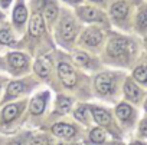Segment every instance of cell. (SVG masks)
<instances>
[{"label": "cell", "mask_w": 147, "mask_h": 145, "mask_svg": "<svg viewBox=\"0 0 147 145\" xmlns=\"http://www.w3.org/2000/svg\"><path fill=\"white\" fill-rule=\"evenodd\" d=\"M108 53L114 57H123L125 53H131L134 50V43L127 40V39H121V37H117V39H113L110 43H108Z\"/></svg>", "instance_id": "1"}, {"label": "cell", "mask_w": 147, "mask_h": 145, "mask_svg": "<svg viewBox=\"0 0 147 145\" xmlns=\"http://www.w3.org/2000/svg\"><path fill=\"white\" fill-rule=\"evenodd\" d=\"M58 74H59V78H61V81L63 82V85H65V86L72 88L74 85L77 84V75H75V70H74L68 63H65V62L59 63V66H58Z\"/></svg>", "instance_id": "2"}, {"label": "cell", "mask_w": 147, "mask_h": 145, "mask_svg": "<svg viewBox=\"0 0 147 145\" xmlns=\"http://www.w3.org/2000/svg\"><path fill=\"white\" fill-rule=\"evenodd\" d=\"M95 88L100 94L102 95H110L114 91V84H113V78L107 74L98 75L95 79Z\"/></svg>", "instance_id": "3"}, {"label": "cell", "mask_w": 147, "mask_h": 145, "mask_svg": "<svg viewBox=\"0 0 147 145\" xmlns=\"http://www.w3.org/2000/svg\"><path fill=\"white\" fill-rule=\"evenodd\" d=\"M59 35L65 40H72L77 35V25L72 19H63L59 25Z\"/></svg>", "instance_id": "4"}, {"label": "cell", "mask_w": 147, "mask_h": 145, "mask_svg": "<svg viewBox=\"0 0 147 145\" xmlns=\"http://www.w3.org/2000/svg\"><path fill=\"white\" fill-rule=\"evenodd\" d=\"M78 13H80V16H81L84 20H87V22H101V20H102L101 12H98V10L94 9V7H81V9L78 10Z\"/></svg>", "instance_id": "5"}, {"label": "cell", "mask_w": 147, "mask_h": 145, "mask_svg": "<svg viewBox=\"0 0 147 145\" xmlns=\"http://www.w3.org/2000/svg\"><path fill=\"white\" fill-rule=\"evenodd\" d=\"M45 30V23L40 15H33L29 23V32L32 36H40Z\"/></svg>", "instance_id": "6"}, {"label": "cell", "mask_w": 147, "mask_h": 145, "mask_svg": "<svg viewBox=\"0 0 147 145\" xmlns=\"http://www.w3.org/2000/svg\"><path fill=\"white\" fill-rule=\"evenodd\" d=\"M102 40V33L97 29H88L82 35V42L87 43L88 46H97Z\"/></svg>", "instance_id": "7"}, {"label": "cell", "mask_w": 147, "mask_h": 145, "mask_svg": "<svg viewBox=\"0 0 147 145\" xmlns=\"http://www.w3.org/2000/svg\"><path fill=\"white\" fill-rule=\"evenodd\" d=\"M52 131L56 136H61V138H69L75 134V128L68 124H56L52 126Z\"/></svg>", "instance_id": "8"}, {"label": "cell", "mask_w": 147, "mask_h": 145, "mask_svg": "<svg viewBox=\"0 0 147 145\" xmlns=\"http://www.w3.org/2000/svg\"><path fill=\"white\" fill-rule=\"evenodd\" d=\"M124 92H125L127 98L131 99L133 102H137V101L140 99V96H141L140 89H138L137 85H134L131 81H127V82H125V85H124Z\"/></svg>", "instance_id": "9"}, {"label": "cell", "mask_w": 147, "mask_h": 145, "mask_svg": "<svg viewBox=\"0 0 147 145\" xmlns=\"http://www.w3.org/2000/svg\"><path fill=\"white\" fill-rule=\"evenodd\" d=\"M45 104H46V95H39L35 99H32L30 102V111L33 115H39L43 112L45 109Z\"/></svg>", "instance_id": "10"}, {"label": "cell", "mask_w": 147, "mask_h": 145, "mask_svg": "<svg viewBox=\"0 0 147 145\" xmlns=\"http://www.w3.org/2000/svg\"><path fill=\"white\" fill-rule=\"evenodd\" d=\"M35 70L36 74L42 78H46L49 74H51V63L46 60V59H38L36 63H35Z\"/></svg>", "instance_id": "11"}, {"label": "cell", "mask_w": 147, "mask_h": 145, "mask_svg": "<svg viewBox=\"0 0 147 145\" xmlns=\"http://www.w3.org/2000/svg\"><path fill=\"white\" fill-rule=\"evenodd\" d=\"M127 12H128V5L125 2H117L113 5L111 7V15L115 17V19H123L127 16Z\"/></svg>", "instance_id": "12"}, {"label": "cell", "mask_w": 147, "mask_h": 145, "mask_svg": "<svg viewBox=\"0 0 147 145\" xmlns=\"http://www.w3.org/2000/svg\"><path fill=\"white\" fill-rule=\"evenodd\" d=\"M9 62L13 67H25L28 65V57L22 53H10L9 55Z\"/></svg>", "instance_id": "13"}, {"label": "cell", "mask_w": 147, "mask_h": 145, "mask_svg": "<svg viewBox=\"0 0 147 145\" xmlns=\"http://www.w3.org/2000/svg\"><path fill=\"white\" fill-rule=\"evenodd\" d=\"M91 111H92V115H94V118H95V121L98 122V124H101V125H107L108 122H110V114L105 111V109H101V108H91Z\"/></svg>", "instance_id": "14"}, {"label": "cell", "mask_w": 147, "mask_h": 145, "mask_svg": "<svg viewBox=\"0 0 147 145\" xmlns=\"http://www.w3.org/2000/svg\"><path fill=\"white\" fill-rule=\"evenodd\" d=\"M26 16H28V10L23 5H19L16 6L15 12H13V20L16 25H23L25 20H26Z\"/></svg>", "instance_id": "15"}, {"label": "cell", "mask_w": 147, "mask_h": 145, "mask_svg": "<svg viewBox=\"0 0 147 145\" xmlns=\"http://www.w3.org/2000/svg\"><path fill=\"white\" fill-rule=\"evenodd\" d=\"M45 2H46V5L43 6V15H45V17H46L48 20H53L55 16H56L58 9H56L55 3L51 2V0H45Z\"/></svg>", "instance_id": "16"}, {"label": "cell", "mask_w": 147, "mask_h": 145, "mask_svg": "<svg viewBox=\"0 0 147 145\" xmlns=\"http://www.w3.org/2000/svg\"><path fill=\"white\" fill-rule=\"evenodd\" d=\"M19 114V106L18 105H7L3 109V119L5 121H12L18 116Z\"/></svg>", "instance_id": "17"}, {"label": "cell", "mask_w": 147, "mask_h": 145, "mask_svg": "<svg viewBox=\"0 0 147 145\" xmlns=\"http://www.w3.org/2000/svg\"><path fill=\"white\" fill-rule=\"evenodd\" d=\"M115 114H117V116H118L120 119L125 121V119H128V116L131 115V108H130L127 104H120V105L117 106V109H115Z\"/></svg>", "instance_id": "18"}, {"label": "cell", "mask_w": 147, "mask_h": 145, "mask_svg": "<svg viewBox=\"0 0 147 145\" xmlns=\"http://www.w3.org/2000/svg\"><path fill=\"white\" fill-rule=\"evenodd\" d=\"M134 78L141 82V84H146L147 82V66H138L134 69Z\"/></svg>", "instance_id": "19"}, {"label": "cell", "mask_w": 147, "mask_h": 145, "mask_svg": "<svg viewBox=\"0 0 147 145\" xmlns=\"http://www.w3.org/2000/svg\"><path fill=\"white\" fill-rule=\"evenodd\" d=\"M23 91V84L22 82H12L7 88V95L9 96H18Z\"/></svg>", "instance_id": "20"}, {"label": "cell", "mask_w": 147, "mask_h": 145, "mask_svg": "<svg viewBox=\"0 0 147 145\" xmlns=\"http://www.w3.org/2000/svg\"><path fill=\"white\" fill-rule=\"evenodd\" d=\"M104 139H105V132L101 128H95L91 131V141L92 142L101 144V142H104Z\"/></svg>", "instance_id": "21"}, {"label": "cell", "mask_w": 147, "mask_h": 145, "mask_svg": "<svg viewBox=\"0 0 147 145\" xmlns=\"http://www.w3.org/2000/svg\"><path fill=\"white\" fill-rule=\"evenodd\" d=\"M71 106V99L66 96H59L58 98V108L61 112H66Z\"/></svg>", "instance_id": "22"}, {"label": "cell", "mask_w": 147, "mask_h": 145, "mask_svg": "<svg viewBox=\"0 0 147 145\" xmlns=\"http://www.w3.org/2000/svg\"><path fill=\"white\" fill-rule=\"evenodd\" d=\"M0 42L5 45H10V43H15V39L9 30H0Z\"/></svg>", "instance_id": "23"}, {"label": "cell", "mask_w": 147, "mask_h": 145, "mask_svg": "<svg viewBox=\"0 0 147 145\" xmlns=\"http://www.w3.org/2000/svg\"><path fill=\"white\" fill-rule=\"evenodd\" d=\"M72 57H74V60H75L78 65H87L90 62V57L85 53H82V52H75Z\"/></svg>", "instance_id": "24"}, {"label": "cell", "mask_w": 147, "mask_h": 145, "mask_svg": "<svg viewBox=\"0 0 147 145\" xmlns=\"http://www.w3.org/2000/svg\"><path fill=\"white\" fill-rule=\"evenodd\" d=\"M137 25L140 27H146L147 26V10H141L137 16Z\"/></svg>", "instance_id": "25"}, {"label": "cell", "mask_w": 147, "mask_h": 145, "mask_svg": "<svg viewBox=\"0 0 147 145\" xmlns=\"http://www.w3.org/2000/svg\"><path fill=\"white\" fill-rule=\"evenodd\" d=\"M30 145H49V141L45 136H36L32 139Z\"/></svg>", "instance_id": "26"}, {"label": "cell", "mask_w": 147, "mask_h": 145, "mask_svg": "<svg viewBox=\"0 0 147 145\" xmlns=\"http://www.w3.org/2000/svg\"><path fill=\"white\" fill-rule=\"evenodd\" d=\"M75 118L77 119H81V121H85V108L81 106L75 111Z\"/></svg>", "instance_id": "27"}, {"label": "cell", "mask_w": 147, "mask_h": 145, "mask_svg": "<svg viewBox=\"0 0 147 145\" xmlns=\"http://www.w3.org/2000/svg\"><path fill=\"white\" fill-rule=\"evenodd\" d=\"M140 131H141V134H143V135H146V136H147V119L141 122V125H140Z\"/></svg>", "instance_id": "28"}, {"label": "cell", "mask_w": 147, "mask_h": 145, "mask_svg": "<svg viewBox=\"0 0 147 145\" xmlns=\"http://www.w3.org/2000/svg\"><path fill=\"white\" fill-rule=\"evenodd\" d=\"M10 2H12V0H0V5H2L3 7H7L10 5Z\"/></svg>", "instance_id": "29"}, {"label": "cell", "mask_w": 147, "mask_h": 145, "mask_svg": "<svg viewBox=\"0 0 147 145\" xmlns=\"http://www.w3.org/2000/svg\"><path fill=\"white\" fill-rule=\"evenodd\" d=\"M65 2H69V3H80L81 0H65Z\"/></svg>", "instance_id": "30"}, {"label": "cell", "mask_w": 147, "mask_h": 145, "mask_svg": "<svg viewBox=\"0 0 147 145\" xmlns=\"http://www.w3.org/2000/svg\"><path fill=\"white\" fill-rule=\"evenodd\" d=\"M9 145H20V144H19V142H10Z\"/></svg>", "instance_id": "31"}, {"label": "cell", "mask_w": 147, "mask_h": 145, "mask_svg": "<svg viewBox=\"0 0 147 145\" xmlns=\"http://www.w3.org/2000/svg\"><path fill=\"white\" fill-rule=\"evenodd\" d=\"M133 145H143V144H140V142H134Z\"/></svg>", "instance_id": "32"}, {"label": "cell", "mask_w": 147, "mask_h": 145, "mask_svg": "<svg viewBox=\"0 0 147 145\" xmlns=\"http://www.w3.org/2000/svg\"><path fill=\"white\" fill-rule=\"evenodd\" d=\"M91 2H102V0H91Z\"/></svg>", "instance_id": "33"}, {"label": "cell", "mask_w": 147, "mask_h": 145, "mask_svg": "<svg viewBox=\"0 0 147 145\" xmlns=\"http://www.w3.org/2000/svg\"><path fill=\"white\" fill-rule=\"evenodd\" d=\"M144 106H146V111H147V101H146V105Z\"/></svg>", "instance_id": "34"}]
</instances>
